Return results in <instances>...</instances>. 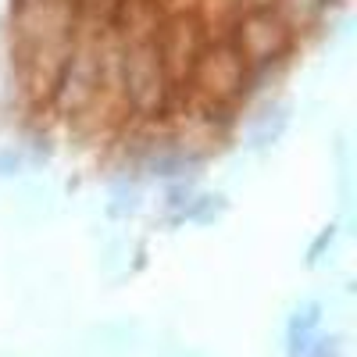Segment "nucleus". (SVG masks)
Wrapping results in <instances>:
<instances>
[{"mask_svg": "<svg viewBox=\"0 0 357 357\" xmlns=\"http://www.w3.org/2000/svg\"><path fill=\"white\" fill-rule=\"evenodd\" d=\"M232 47L240 50L247 65H272L293 47V29L272 8H254L236 22Z\"/></svg>", "mask_w": 357, "mask_h": 357, "instance_id": "nucleus-4", "label": "nucleus"}, {"mask_svg": "<svg viewBox=\"0 0 357 357\" xmlns=\"http://www.w3.org/2000/svg\"><path fill=\"white\" fill-rule=\"evenodd\" d=\"M325 11V0H279V18L289 29H307L318 22V15Z\"/></svg>", "mask_w": 357, "mask_h": 357, "instance_id": "nucleus-7", "label": "nucleus"}, {"mask_svg": "<svg viewBox=\"0 0 357 357\" xmlns=\"http://www.w3.org/2000/svg\"><path fill=\"white\" fill-rule=\"evenodd\" d=\"M100 86H104V79H100V54L93 47L72 50L65 79H61V89H57V97L65 100V107L68 111H82L86 104L97 100Z\"/></svg>", "mask_w": 357, "mask_h": 357, "instance_id": "nucleus-5", "label": "nucleus"}, {"mask_svg": "<svg viewBox=\"0 0 357 357\" xmlns=\"http://www.w3.org/2000/svg\"><path fill=\"white\" fill-rule=\"evenodd\" d=\"M75 4H79V0H75Z\"/></svg>", "mask_w": 357, "mask_h": 357, "instance_id": "nucleus-8", "label": "nucleus"}, {"mask_svg": "<svg viewBox=\"0 0 357 357\" xmlns=\"http://www.w3.org/2000/svg\"><path fill=\"white\" fill-rule=\"evenodd\" d=\"M15 33L22 50L75 47V0H15Z\"/></svg>", "mask_w": 357, "mask_h": 357, "instance_id": "nucleus-2", "label": "nucleus"}, {"mask_svg": "<svg viewBox=\"0 0 357 357\" xmlns=\"http://www.w3.org/2000/svg\"><path fill=\"white\" fill-rule=\"evenodd\" d=\"M247 68L250 65L232 43H215L200 50L190 79L197 86V93L204 97V104H229L247 89Z\"/></svg>", "mask_w": 357, "mask_h": 357, "instance_id": "nucleus-3", "label": "nucleus"}, {"mask_svg": "<svg viewBox=\"0 0 357 357\" xmlns=\"http://www.w3.org/2000/svg\"><path fill=\"white\" fill-rule=\"evenodd\" d=\"M118 86H122L126 104L143 118H161L172 100V79L165 68V57L158 36L151 40H129L118 57Z\"/></svg>", "mask_w": 357, "mask_h": 357, "instance_id": "nucleus-1", "label": "nucleus"}, {"mask_svg": "<svg viewBox=\"0 0 357 357\" xmlns=\"http://www.w3.org/2000/svg\"><path fill=\"white\" fill-rule=\"evenodd\" d=\"M158 47H161V57H165L168 79H172V82L190 79L197 57H200V50H204L197 22H193V18H172L168 29H165V36L158 40Z\"/></svg>", "mask_w": 357, "mask_h": 357, "instance_id": "nucleus-6", "label": "nucleus"}]
</instances>
